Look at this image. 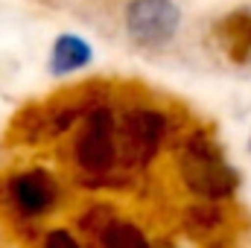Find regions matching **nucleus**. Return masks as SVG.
I'll use <instances>...</instances> for the list:
<instances>
[{
    "instance_id": "6e6552de",
    "label": "nucleus",
    "mask_w": 251,
    "mask_h": 248,
    "mask_svg": "<svg viewBox=\"0 0 251 248\" xmlns=\"http://www.w3.org/2000/svg\"><path fill=\"white\" fill-rule=\"evenodd\" d=\"M102 248H149L146 237L134 228H126V225H114V228H105L102 234Z\"/></svg>"
},
{
    "instance_id": "7ed1b4c3",
    "label": "nucleus",
    "mask_w": 251,
    "mask_h": 248,
    "mask_svg": "<svg viewBox=\"0 0 251 248\" xmlns=\"http://www.w3.org/2000/svg\"><path fill=\"white\" fill-rule=\"evenodd\" d=\"M167 131L164 114H158L155 108H131L123 117V123L117 125V149L128 167H143L152 161V155L158 152L161 140Z\"/></svg>"
},
{
    "instance_id": "20e7f679",
    "label": "nucleus",
    "mask_w": 251,
    "mask_h": 248,
    "mask_svg": "<svg viewBox=\"0 0 251 248\" xmlns=\"http://www.w3.org/2000/svg\"><path fill=\"white\" fill-rule=\"evenodd\" d=\"M181 24V12L173 0H131L126 9V29L140 47L167 44Z\"/></svg>"
},
{
    "instance_id": "f03ea898",
    "label": "nucleus",
    "mask_w": 251,
    "mask_h": 248,
    "mask_svg": "<svg viewBox=\"0 0 251 248\" xmlns=\"http://www.w3.org/2000/svg\"><path fill=\"white\" fill-rule=\"evenodd\" d=\"M120 149H117V123L114 114L105 105H97L88 117L85 128L79 131L76 140V164L91 173V175H102L114 167Z\"/></svg>"
},
{
    "instance_id": "39448f33",
    "label": "nucleus",
    "mask_w": 251,
    "mask_h": 248,
    "mask_svg": "<svg viewBox=\"0 0 251 248\" xmlns=\"http://www.w3.org/2000/svg\"><path fill=\"white\" fill-rule=\"evenodd\" d=\"M9 196H12V204L18 207V213L44 216L56 204L59 187H56V178L47 170L35 167V170L18 173V175L9 178Z\"/></svg>"
},
{
    "instance_id": "0eeeda50",
    "label": "nucleus",
    "mask_w": 251,
    "mask_h": 248,
    "mask_svg": "<svg viewBox=\"0 0 251 248\" xmlns=\"http://www.w3.org/2000/svg\"><path fill=\"white\" fill-rule=\"evenodd\" d=\"M94 59V50L91 44L82 38V35H73V32H64L53 41V50H50V73L53 76H67L79 67Z\"/></svg>"
},
{
    "instance_id": "1a4fd4ad",
    "label": "nucleus",
    "mask_w": 251,
    "mask_h": 248,
    "mask_svg": "<svg viewBox=\"0 0 251 248\" xmlns=\"http://www.w3.org/2000/svg\"><path fill=\"white\" fill-rule=\"evenodd\" d=\"M44 248H79V243L70 234H64V231H53V234H47Z\"/></svg>"
},
{
    "instance_id": "f257e3e1",
    "label": "nucleus",
    "mask_w": 251,
    "mask_h": 248,
    "mask_svg": "<svg viewBox=\"0 0 251 248\" xmlns=\"http://www.w3.org/2000/svg\"><path fill=\"white\" fill-rule=\"evenodd\" d=\"M181 175L184 184L207 198H219L237 190V173L228 167L222 152L207 134H193L181 152Z\"/></svg>"
},
{
    "instance_id": "9d476101",
    "label": "nucleus",
    "mask_w": 251,
    "mask_h": 248,
    "mask_svg": "<svg viewBox=\"0 0 251 248\" xmlns=\"http://www.w3.org/2000/svg\"><path fill=\"white\" fill-rule=\"evenodd\" d=\"M249 149H251V143H249Z\"/></svg>"
},
{
    "instance_id": "423d86ee",
    "label": "nucleus",
    "mask_w": 251,
    "mask_h": 248,
    "mask_svg": "<svg viewBox=\"0 0 251 248\" xmlns=\"http://www.w3.org/2000/svg\"><path fill=\"white\" fill-rule=\"evenodd\" d=\"M216 41L237 64L251 59V9H234L216 24Z\"/></svg>"
}]
</instances>
